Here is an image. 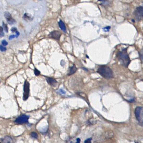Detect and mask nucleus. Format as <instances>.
I'll list each match as a JSON object with an SVG mask.
<instances>
[{
	"label": "nucleus",
	"mask_w": 143,
	"mask_h": 143,
	"mask_svg": "<svg viewBox=\"0 0 143 143\" xmlns=\"http://www.w3.org/2000/svg\"><path fill=\"white\" fill-rule=\"evenodd\" d=\"M117 57L121 65L126 68L128 67L131 60L127 52V48H124L122 50L119 51L117 53Z\"/></svg>",
	"instance_id": "1"
},
{
	"label": "nucleus",
	"mask_w": 143,
	"mask_h": 143,
	"mask_svg": "<svg viewBox=\"0 0 143 143\" xmlns=\"http://www.w3.org/2000/svg\"><path fill=\"white\" fill-rule=\"evenodd\" d=\"M97 72L101 76L105 79H112L113 77V71L107 66L104 65L99 66Z\"/></svg>",
	"instance_id": "2"
},
{
	"label": "nucleus",
	"mask_w": 143,
	"mask_h": 143,
	"mask_svg": "<svg viewBox=\"0 0 143 143\" xmlns=\"http://www.w3.org/2000/svg\"><path fill=\"white\" fill-rule=\"evenodd\" d=\"M135 116L140 124L143 125V107L137 106L135 110Z\"/></svg>",
	"instance_id": "3"
},
{
	"label": "nucleus",
	"mask_w": 143,
	"mask_h": 143,
	"mask_svg": "<svg viewBox=\"0 0 143 143\" xmlns=\"http://www.w3.org/2000/svg\"><path fill=\"white\" fill-rule=\"evenodd\" d=\"M133 15L137 21L142 20L143 19V6H140L136 7L134 11Z\"/></svg>",
	"instance_id": "4"
},
{
	"label": "nucleus",
	"mask_w": 143,
	"mask_h": 143,
	"mask_svg": "<svg viewBox=\"0 0 143 143\" xmlns=\"http://www.w3.org/2000/svg\"><path fill=\"white\" fill-rule=\"evenodd\" d=\"M30 84L28 82L25 80L24 82V93L23 99L24 101H26L28 98L30 94Z\"/></svg>",
	"instance_id": "5"
},
{
	"label": "nucleus",
	"mask_w": 143,
	"mask_h": 143,
	"mask_svg": "<svg viewBox=\"0 0 143 143\" xmlns=\"http://www.w3.org/2000/svg\"><path fill=\"white\" fill-rule=\"evenodd\" d=\"M30 118V116L26 115H22L18 117L16 120H15L14 122L17 123V124H23L24 123H26L28 122L29 119Z\"/></svg>",
	"instance_id": "6"
},
{
	"label": "nucleus",
	"mask_w": 143,
	"mask_h": 143,
	"mask_svg": "<svg viewBox=\"0 0 143 143\" xmlns=\"http://www.w3.org/2000/svg\"><path fill=\"white\" fill-rule=\"evenodd\" d=\"M4 16L9 24L13 25L16 23V21L13 18H12L10 13L8 12H5L4 13Z\"/></svg>",
	"instance_id": "7"
},
{
	"label": "nucleus",
	"mask_w": 143,
	"mask_h": 143,
	"mask_svg": "<svg viewBox=\"0 0 143 143\" xmlns=\"http://www.w3.org/2000/svg\"><path fill=\"white\" fill-rule=\"evenodd\" d=\"M61 35V33L58 31H54L51 32L50 34V36L51 38L57 40H60Z\"/></svg>",
	"instance_id": "8"
},
{
	"label": "nucleus",
	"mask_w": 143,
	"mask_h": 143,
	"mask_svg": "<svg viewBox=\"0 0 143 143\" xmlns=\"http://www.w3.org/2000/svg\"><path fill=\"white\" fill-rule=\"evenodd\" d=\"M46 80L48 83L52 86H56V84L58 83L57 81L55 79H54V78L46 77Z\"/></svg>",
	"instance_id": "9"
},
{
	"label": "nucleus",
	"mask_w": 143,
	"mask_h": 143,
	"mask_svg": "<svg viewBox=\"0 0 143 143\" xmlns=\"http://www.w3.org/2000/svg\"><path fill=\"white\" fill-rule=\"evenodd\" d=\"M0 142L2 143H10L13 142V139L9 136H6L4 138H1Z\"/></svg>",
	"instance_id": "10"
},
{
	"label": "nucleus",
	"mask_w": 143,
	"mask_h": 143,
	"mask_svg": "<svg viewBox=\"0 0 143 143\" xmlns=\"http://www.w3.org/2000/svg\"><path fill=\"white\" fill-rule=\"evenodd\" d=\"M77 67H76V66L74 64L72 66L70 67L68 70V75L70 76L75 73L77 71Z\"/></svg>",
	"instance_id": "11"
},
{
	"label": "nucleus",
	"mask_w": 143,
	"mask_h": 143,
	"mask_svg": "<svg viewBox=\"0 0 143 143\" xmlns=\"http://www.w3.org/2000/svg\"><path fill=\"white\" fill-rule=\"evenodd\" d=\"M58 24H59V27L65 33H66V28L64 22L62 20H60V21H59V22H58Z\"/></svg>",
	"instance_id": "12"
},
{
	"label": "nucleus",
	"mask_w": 143,
	"mask_h": 143,
	"mask_svg": "<svg viewBox=\"0 0 143 143\" xmlns=\"http://www.w3.org/2000/svg\"><path fill=\"white\" fill-rule=\"evenodd\" d=\"M98 1L101 2V5L103 6H106L109 4V0H98Z\"/></svg>",
	"instance_id": "13"
},
{
	"label": "nucleus",
	"mask_w": 143,
	"mask_h": 143,
	"mask_svg": "<svg viewBox=\"0 0 143 143\" xmlns=\"http://www.w3.org/2000/svg\"><path fill=\"white\" fill-rule=\"evenodd\" d=\"M138 54H139L140 60L143 64V48L140 50V51L138 52Z\"/></svg>",
	"instance_id": "14"
},
{
	"label": "nucleus",
	"mask_w": 143,
	"mask_h": 143,
	"mask_svg": "<svg viewBox=\"0 0 143 143\" xmlns=\"http://www.w3.org/2000/svg\"><path fill=\"white\" fill-rule=\"evenodd\" d=\"M24 20H31L32 19L31 18V16H29L28 14L27 13H25V14H24Z\"/></svg>",
	"instance_id": "15"
},
{
	"label": "nucleus",
	"mask_w": 143,
	"mask_h": 143,
	"mask_svg": "<svg viewBox=\"0 0 143 143\" xmlns=\"http://www.w3.org/2000/svg\"><path fill=\"white\" fill-rule=\"evenodd\" d=\"M31 135L33 138L37 139L38 138V135L37 133L35 132H32L31 133Z\"/></svg>",
	"instance_id": "16"
},
{
	"label": "nucleus",
	"mask_w": 143,
	"mask_h": 143,
	"mask_svg": "<svg viewBox=\"0 0 143 143\" xmlns=\"http://www.w3.org/2000/svg\"><path fill=\"white\" fill-rule=\"evenodd\" d=\"M2 27H3V28L4 29V31H5L6 33H7L8 32V28L7 26V25L5 24L4 22H3V23H2Z\"/></svg>",
	"instance_id": "17"
},
{
	"label": "nucleus",
	"mask_w": 143,
	"mask_h": 143,
	"mask_svg": "<svg viewBox=\"0 0 143 143\" xmlns=\"http://www.w3.org/2000/svg\"><path fill=\"white\" fill-rule=\"evenodd\" d=\"M3 28L2 27H0V37H3L4 36V34L3 32Z\"/></svg>",
	"instance_id": "18"
},
{
	"label": "nucleus",
	"mask_w": 143,
	"mask_h": 143,
	"mask_svg": "<svg viewBox=\"0 0 143 143\" xmlns=\"http://www.w3.org/2000/svg\"><path fill=\"white\" fill-rule=\"evenodd\" d=\"M34 73L36 76H38L40 74V72L38 70H37V69L35 68L34 70Z\"/></svg>",
	"instance_id": "19"
},
{
	"label": "nucleus",
	"mask_w": 143,
	"mask_h": 143,
	"mask_svg": "<svg viewBox=\"0 0 143 143\" xmlns=\"http://www.w3.org/2000/svg\"><path fill=\"white\" fill-rule=\"evenodd\" d=\"M58 93H60V94H66V92L64 91L62 89H60L58 90Z\"/></svg>",
	"instance_id": "20"
},
{
	"label": "nucleus",
	"mask_w": 143,
	"mask_h": 143,
	"mask_svg": "<svg viewBox=\"0 0 143 143\" xmlns=\"http://www.w3.org/2000/svg\"><path fill=\"white\" fill-rule=\"evenodd\" d=\"M111 27L110 26H107L105 28H103V31H104L107 32L109 31V30L110 29Z\"/></svg>",
	"instance_id": "21"
},
{
	"label": "nucleus",
	"mask_w": 143,
	"mask_h": 143,
	"mask_svg": "<svg viewBox=\"0 0 143 143\" xmlns=\"http://www.w3.org/2000/svg\"><path fill=\"white\" fill-rule=\"evenodd\" d=\"M0 50L2 51V52H4V51H5L6 50V48L4 46H2V45H0Z\"/></svg>",
	"instance_id": "22"
},
{
	"label": "nucleus",
	"mask_w": 143,
	"mask_h": 143,
	"mask_svg": "<svg viewBox=\"0 0 143 143\" xmlns=\"http://www.w3.org/2000/svg\"><path fill=\"white\" fill-rule=\"evenodd\" d=\"M2 45L4 46H6L8 44V43L5 40H3L2 41Z\"/></svg>",
	"instance_id": "23"
},
{
	"label": "nucleus",
	"mask_w": 143,
	"mask_h": 143,
	"mask_svg": "<svg viewBox=\"0 0 143 143\" xmlns=\"http://www.w3.org/2000/svg\"><path fill=\"white\" fill-rule=\"evenodd\" d=\"M91 140H92V138H88V139L85 140L84 142L85 143H91Z\"/></svg>",
	"instance_id": "24"
},
{
	"label": "nucleus",
	"mask_w": 143,
	"mask_h": 143,
	"mask_svg": "<svg viewBox=\"0 0 143 143\" xmlns=\"http://www.w3.org/2000/svg\"><path fill=\"white\" fill-rule=\"evenodd\" d=\"M11 31H12V33H16V31H17V29L16 28H12L11 29Z\"/></svg>",
	"instance_id": "25"
},
{
	"label": "nucleus",
	"mask_w": 143,
	"mask_h": 143,
	"mask_svg": "<svg viewBox=\"0 0 143 143\" xmlns=\"http://www.w3.org/2000/svg\"><path fill=\"white\" fill-rule=\"evenodd\" d=\"M15 37H16V35H12L10 36V37L9 38V40H11L12 39H13L14 38H15Z\"/></svg>",
	"instance_id": "26"
},
{
	"label": "nucleus",
	"mask_w": 143,
	"mask_h": 143,
	"mask_svg": "<svg viewBox=\"0 0 143 143\" xmlns=\"http://www.w3.org/2000/svg\"><path fill=\"white\" fill-rule=\"evenodd\" d=\"M16 38H17V37L19 36V35H20V33H19V32L17 31L16 32Z\"/></svg>",
	"instance_id": "27"
},
{
	"label": "nucleus",
	"mask_w": 143,
	"mask_h": 143,
	"mask_svg": "<svg viewBox=\"0 0 143 143\" xmlns=\"http://www.w3.org/2000/svg\"><path fill=\"white\" fill-rule=\"evenodd\" d=\"M61 64L62 66H64L65 65V62L63 60H62L61 61Z\"/></svg>",
	"instance_id": "28"
},
{
	"label": "nucleus",
	"mask_w": 143,
	"mask_h": 143,
	"mask_svg": "<svg viewBox=\"0 0 143 143\" xmlns=\"http://www.w3.org/2000/svg\"><path fill=\"white\" fill-rule=\"evenodd\" d=\"M76 140H77V142H76V143H80V141H81V140H80L79 138H77Z\"/></svg>",
	"instance_id": "29"
},
{
	"label": "nucleus",
	"mask_w": 143,
	"mask_h": 143,
	"mask_svg": "<svg viewBox=\"0 0 143 143\" xmlns=\"http://www.w3.org/2000/svg\"><path fill=\"white\" fill-rule=\"evenodd\" d=\"M83 70H84L86 71V72H88V70L87 69L85 68H84V67H83Z\"/></svg>",
	"instance_id": "30"
},
{
	"label": "nucleus",
	"mask_w": 143,
	"mask_h": 143,
	"mask_svg": "<svg viewBox=\"0 0 143 143\" xmlns=\"http://www.w3.org/2000/svg\"><path fill=\"white\" fill-rule=\"evenodd\" d=\"M86 57H87L88 58H89V57H88L87 55H86Z\"/></svg>",
	"instance_id": "31"
}]
</instances>
